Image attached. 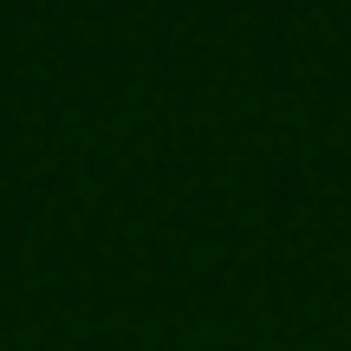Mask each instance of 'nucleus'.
Here are the masks:
<instances>
[]
</instances>
